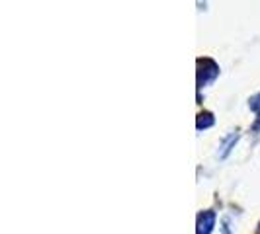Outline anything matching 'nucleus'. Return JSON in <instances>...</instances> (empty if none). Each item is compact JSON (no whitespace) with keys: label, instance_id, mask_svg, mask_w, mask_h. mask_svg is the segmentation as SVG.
I'll use <instances>...</instances> for the list:
<instances>
[{"label":"nucleus","instance_id":"2","mask_svg":"<svg viewBox=\"0 0 260 234\" xmlns=\"http://www.w3.org/2000/svg\"><path fill=\"white\" fill-rule=\"evenodd\" d=\"M213 125V115L211 113H200L198 115V129H206V127H211Z\"/></svg>","mask_w":260,"mask_h":234},{"label":"nucleus","instance_id":"1","mask_svg":"<svg viewBox=\"0 0 260 234\" xmlns=\"http://www.w3.org/2000/svg\"><path fill=\"white\" fill-rule=\"evenodd\" d=\"M215 224V215L211 211H206L198 217V228H196V234H209L211 228Z\"/></svg>","mask_w":260,"mask_h":234},{"label":"nucleus","instance_id":"3","mask_svg":"<svg viewBox=\"0 0 260 234\" xmlns=\"http://www.w3.org/2000/svg\"><path fill=\"white\" fill-rule=\"evenodd\" d=\"M250 107H252V109H260V96L252 98V102H250Z\"/></svg>","mask_w":260,"mask_h":234},{"label":"nucleus","instance_id":"5","mask_svg":"<svg viewBox=\"0 0 260 234\" xmlns=\"http://www.w3.org/2000/svg\"><path fill=\"white\" fill-rule=\"evenodd\" d=\"M256 234H260V228H258V232H256Z\"/></svg>","mask_w":260,"mask_h":234},{"label":"nucleus","instance_id":"4","mask_svg":"<svg viewBox=\"0 0 260 234\" xmlns=\"http://www.w3.org/2000/svg\"><path fill=\"white\" fill-rule=\"evenodd\" d=\"M254 131H260V115H258V119H256V123H254Z\"/></svg>","mask_w":260,"mask_h":234}]
</instances>
